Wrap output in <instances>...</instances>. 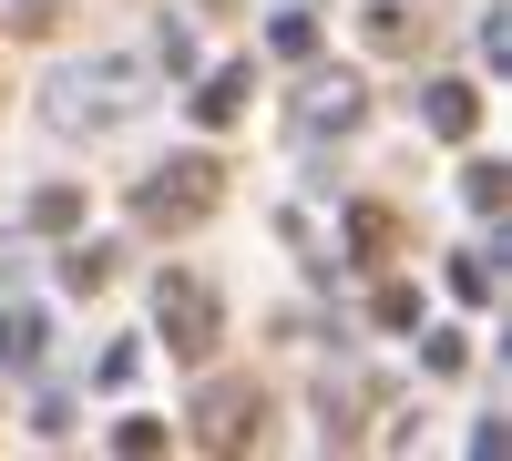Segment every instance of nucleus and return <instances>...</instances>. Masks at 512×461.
<instances>
[{
	"mask_svg": "<svg viewBox=\"0 0 512 461\" xmlns=\"http://www.w3.org/2000/svg\"><path fill=\"white\" fill-rule=\"evenodd\" d=\"M216 195H226V164L216 154H175V164H154V175L134 185V216L144 226H195Z\"/></svg>",
	"mask_w": 512,
	"mask_h": 461,
	"instance_id": "f257e3e1",
	"label": "nucleus"
},
{
	"mask_svg": "<svg viewBox=\"0 0 512 461\" xmlns=\"http://www.w3.org/2000/svg\"><path fill=\"white\" fill-rule=\"evenodd\" d=\"M154 318H164V339H175V359H216V339H226V298L205 277H175V267L154 287Z\"/></svg>",
	"mask_w": 512,
	"mask_h": 461,
	"instance_id": "f03ea898",
	"label": "nucleus"
},
{
	"mask_svg": "<svg viewBox=\"0 0 512 461\" xmlns=\"http://www.w3.org/2000/svg\"><path fill=\"white\" fill-rule=\"evenodd\" d=\"M256 431H267V390L256 380H205L195 390V441L205 451H246Z\"/></svg>",
	"mask_w": 512,
	"mask_h": 461,
	"instance_id": "7ed1b4c3",
	"label": "nucleus"
},
{
	"mask_svg": "<svg viewBox=\"0 0 512 461\" xmlns=\"http://www.w3.org/2000/svg\"><path fill=\"white\" fill-rule=\"evenodd\" d=\"M123 103H134V62H93V72H62V82H52V123H62V134L113 123Z\"/></svg>",
	"mask_w": 512,
	"mask_h": 461,
	"instance_id": "20e7f679",
	"label": "nucleus"
},
{
	"mask_svg": "<svg viewBox=\"0 0 512 461\" xmlns=\"http://www.w3.org/2000/svg\"><path fill=\"white\" fill-rule=\"evenodd\" d=\"M297 123H308V134H349V123H359V82L349 72H318L308 93H297Z\"/></svg>",
	"mask_w": 512,
	"mask_h": 461,
	"instance_id": "39448f33",
	"label": "nucleus"
},
{
	"mask_svg": "<svg viewBox=\"0 0 512 461\" xmlns=\"http://www.w3.org/2000/svg\"><path fill=\"white\" fill-rule=\"evenodd\" d=\"M420 123H431L441 144H472L482 134V93L472 82H431V93H420Z\"/></svg>",
	"mask_w": 512,
	"mask_h": 461,
	"instance_id": "423d86ee",
	"label": "nucleus"
},
{
	"mask_svg": "<svg viewBox=\"0 0 512 461\" xmlns=\"http://www.w3.org/2000/svg\"><path fill=\"white\" fill-rule=\"evenodd\" d=\"M349 246H359V267H379L400 246V216H390V205H349Z\"/></svg>",
	"mask_w": 512,
	"mask_h": 461,
	"instance_id": "0eeeda50",
	"label": "nucleus"
},
{
	"mask_svg": "<svg viewBox=\"0 0 512 461\" xmlns=\"http://www.w3.org/2000/svg\"><path fill=\"white\" fill-rule=\"evenodd\" d=\"M246 93H256V72H246V62H226V72L195 93V113H205V123H236V113H246Z\"/></svg>",
	"mask_w": 512,
	"mask_h": 461,
	"instance_id": "6e6552de",
	"label": "nucleus"
},
{
	"mask_svg": "<svg viewBox=\"0 0 512 461\" xmlns=\"http://www.w3.org/2000/svg\"><path fill=\"white\" fill-rule=\"evenodd\" d=\"M31 226H41V236H72V226H82V185H41V195H31Z\"/></svg>",
	"mask_w": 512,
	"mask_h": 461,
	"instance_id": "1a4fd4ad",
	"label": "nucleus"
},
{
	"mask_svg": "<svg viewBox=\"0 0 512 461\" xmlns=\"http://www.w3.org/2000/svg\"><path fill=\"white\" fill-rule=\"evenodd\" d=\"M62 287H82V298H93V287H113V246H103V236L72 246V257H62Z\"/></svg>",
	"mask_w": 512,
	"mask_h": 461,
	"instance_id": "9d476101",
	"label": "nucleus"
},
{
	"mask_svg": "<svg viewBox=\"0 0 512 461\" xmlns=\"http://www.w3.org/2000/svg\"><path fill=\"white\" fill-rule=\"evenodd\" d=\"M451 298H461V308H492V298H502L492 257H451Z\"/></svg>",
	"mask_w": 512,
	"mask_h": 461,
	"instance_id": "9b49d317",
	"label": "nucleus"
},
{
	"mask_svg": "<svg viewBox=\"0 0 512 461\" xmlns=\"http://www.w3.org/2000/svg\"><path fill=\"white\" fill-rule=\"evenodd\" d=\"M31 359H41V318L11 308V318H0V369H31Z\"/></svg>",
	"mask_w": 512,
	"mask_h": 461,
	"instance_id": "f8f14e48",
	"label": "nucleus"
},
{
	"mask_svg": "<svg viewBox=\"0 0 512 461\" xmlns=\"http://www.w3.org/2000/svg\"><path fill=\"white\" fill-rule=\"evenodd\" d=\"M369 318H379V328H420V287H400V277H390V287L369 298Z\"/></svg>",
	"mask_w": 512,
	"mask_h": 461,
	"instance_id": "ddd939ff",
	"label": "nucleus"
},
{
	"mask_svg": "<svg viewBox=\"0 0 512 461\" xmlns=\"http://www.w3.org/2000/svg\"><path fill=\"white\" fill-rule=\"evenodd\" d=\"M164 441H175V431H164V421H113V451H123V461H154Z\"/></svg>",
	"mask_w": 512,
	"mask_h": 461,
	"instance_id": "4468645a",
	"label": "nucleus"
},
{
	"mask_svg": "<svg viewBox=\"0 0 512 461\" xmlns=\"http://www.w3.org/2000/svg\"><path fill=\"white\" fill-rule=\"evenodd\" d=\"M267 41H277V62H308V52H318V21H308V11H287Z\"/></svg>",
	"mask_w": 512,
	"mask_h": 461,
	"instance_id": "2eb2a0df",
	"label": "nucleus"
},
{
	"mask_svg": "<svg viewBox=\"0 0 512 461\" xmlns=\"http://www.w3.org/2000/svg\"><path fill=\"white\" fill-rule=\"evenodd\" d=\"M461 195H472L482 216H502V195H512V185H502V164H472V175H461Z\"/></svg>",
	"mask_w": 512,
	"mask_h": 461,
	"instance_id": "dca6fc26",
	"label": "nucleus"
},
{
	"mask_svg": "<svg viewBox=\"0 0 512 461\" xmlns=\"http://www.w3.org/2000/svg\"><path fill=\"white\" fill-rule=\"evenodd\" d=\"M154 52H164V72H195V31H185V21H164Z\"/></svg>",
	"mask_w": 512,
	"mask_h": 461,
	"instance_id": "f3484780",
	"label": "nucleus"
}]
</instances>
